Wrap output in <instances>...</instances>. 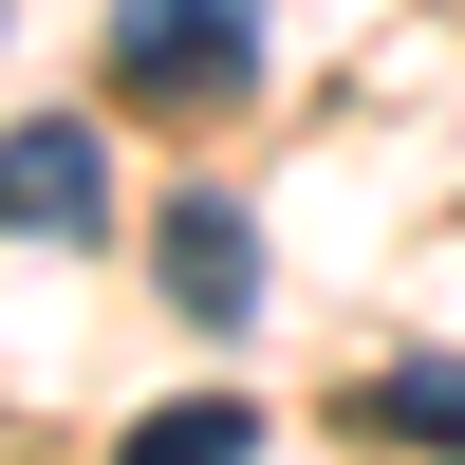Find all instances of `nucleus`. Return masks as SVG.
<instances>
[{
	"instance_id": "nucleus-2",
	"label": "nucleus",
	"mask_w": 465,
	"mask_h": 465,
	"mask_svg": "<svg viewBox=\"0 0 465 465\" xmlns=\"http://www.w3.org/2000/svg\"><path fill=\"white\" fill-rule=\"evenodd\" d=\"M0 223H19V242H94L112 223V149L74 131V112H19V131H0Z\"/></svg>"
},
{
	"instance_id": "nucleus-5",
	"label": "nucleus",
	"mask_w": 465,
	"mask_h": 465,
	"mask_svg": "<svg viewBox=\"0 0 465 465\" xmlns=\"http://www.w3.org/2000/svg\"><path fill=\"white\" fill-rule=\"evenodd\" d=\"M372 410H391L410 447H447V465H465V354H410V372H391Z\"/></svg>"
},
{
	"instance_id": "nucleus-4",
	"label": "nucleus",
	"mask_w": 465,
	"mask_h": 465,
	"mask_svg": "<svg viewBox=\"0 0 465 465\" xmlns=\"http://www.w3.org/2000/svg\"><path fill=\"white\" fill-rule=\"evenodd\" d=\"M112 465H261V410H242V391H186V410H149Z\"/></svg>"
},
{
	"instance_id": "nucleus-1",
	"label": "nucleus",
	"mask_w": 465,
	"mask_h": 465,
	"mask_svg": "<svg viewBox=\"0 0 465 465\" xmlns=\"http://www.w3.org/2000/svg\"><path fill=\"white\" fill-rule=\"evenodd\" d=\"M112 74L168 94V112L261 94V0H112Z\"/></svg>"
},
{
	"instance_id": "nucleus-3",
	"label": "nucleus",
	"mask_w": 465,
	"mask_h": 465,
	"mask_svg": "<svg viewBox=\"0 0 465 465\" xmlns=\"http://www.w3.org/2000/svg\"><path fill=\"white\" fill-rule=\"evenodd\" d=\"M149 261H168V298H186L205 335H242V317H261V223L223 205V186H186V205H149Z\"/></svg>"
}]
</instances>
